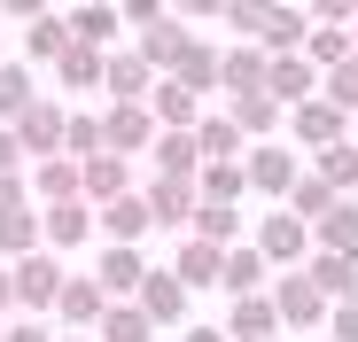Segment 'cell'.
<instances>
[{
  "mask_svg": "<svg viewBox=\"0 0 358 342\" xmlns=\"http://www.w3.org/2000/svg\"><path fill=\"white\" fill-rule=\"evenodd\" d=\"M257 257L273 265V272H304L312 265V225L296 218V210H273V218H257Z\"/></svg>",
  "mask_w": 358,
  "mask_h": 342,
  "instance_id": "1",
  "label": "cell"
},
{
  "mask_svg": "<svg viewBox=\"0 0 358 342\" xmlns=\"http://www.w3.org/2000/svg\"><path fill=\"white\" fill-rule=\"evenodd\" d=\"M101 140H109V156H148L156 148V117H148V101H109L101 109Z\"/></svg>",
  "mask_w": 358,
  "mask_h": 342,
  "instance_id": "2",
  "label": "cell"
},
{
  "mask_svg": "<svg viewBox=\"0 0 358 342\" xmlns=\"http://www.w3.org/2000/svg\"><path fill=\"white\" fill-rule=\"evenodd\" d=\"M8 272H16V304H24V311H55V304H63V280H71V272L55 265V249H31V257H16Z\"/></svg>",
  "mask_w": 358,
  "mask_h": 342,
  "instance_id": "3",
  "label": "cell"
},
{
  "mask_svg": "<svg viewBox=\"0 0 358 342\" xmlns=\"http://www.w3.org/2000/svg\"><path fill=\"white\" fill-rule=\"evenodd\" d=\"M242 171H250V195H273V202H288L296 195V148H280V140H257L250 156H242Z\"/></svg>",
  "mask_w": 358,
  "mask_h": 342,
  "instance_id": "4",
  "label": "cell"
},
{
  "mask_svg": "<svg viewBox=\"0 0 358 342\" xmlns=\"http://www.w3.org/2000/svg\"><path fill=\"white\" fill-rule=\"evenodd\" d=\"M63 133H71V109H63V101H47V94L16 117V140H24V156H31V163L63 156Z\"/></svg>",
  "mask_w": 358,
  "mask_h": 342,
  "instance_id": "5",
  "label": "cell"
},
{
  "mask_svg": "<svg viewBox=\"0 0 358 342\" xmlns=\"http://www.w3.org/2000/svg\"><path fill=\"white\" fill-rule=\"evenodd\" d=\"M265 94H273L280 109H304V101H320V63H312V54H273Z\"/></svg>",
  "mask_w": 358,
  "mask_h": 342,
  "instance_id": "6",
  "label": "cell"
},
{
  "mask_svg": "<svg viewBox=\"0 0 358 342\" xmlns=\"http://www.w3.org/2000/svg\"><path fill=\"white\" fill-rule=\"evenodd\" d=\"M94 280H101V296H109V304H141L148 257H141V249H117V241H109V249L94 257Z\"/></svg>",
  "mask_w": 358,
  "mask_h": 342,
  "instance_id": "7",
  "label": "cell"
},
{
  "mask_svg": "<svg viewBox=\"0 0 358 342\" xmlns=\"http://www.w3.org/2000/svg\"><path fill=\"white\" fill-rule=\"evenodd\" d=\"M273 311H280V327H320L327 296L312 288V272H273Z\"/></svg>",
  "mask_w": 358,
  "mask_h": 342,
  "instance_id": "8",
  "label": "cell"
},
{
  "mask_svg": "<svg viewBox=\"0 0 358 342\" xmlns=\"http://www.w3.org/2000/svg\"><path fill=\"white\" fill-rule=\"evenodd\" d=\"M55 319H63L71 334H94V327L109 319V296H101V280H94V272H71V280H63V304H55Z\"/></svg>",
  "mask_w": 358,
  "mask_h": 342,
  "instance_id": "9",
  "label": "cell"
},
{
  "mask_svg": "<svg viewBox=\"0 0 358 342\" xmlns=\"http://www.w3.org/2000/svg\"><path fill=\"white\" fill-rule=\"evenodd\" d=\"M148 117H156V133H195L210 109H203V94H187L179 78H156V94H148Z\"/></svg>",
  "mask_w": 358,
  "mask_h": 342,
  "instance_id": "10",
  "label": "cell"
},
{
  "mask_svg": "<svg viewBox=\"0 0 358 342\" xmlns=\"http://www.w3.org/2000/svg\"><path fill=\"white\" fill-rule=\"evenodd\" d=\"M94 225H101V234H109L117 249H141V234L156 225V210H148V195L133 187V195H117V202H101V210H94Z\"/></svg>",
  "mask_w": 358,
  "mask_h": 342,
  "instance_id": "11",
  "label": "cell"
},
{
  "mask_svg": "<svg viewBox=\"0 0 358 342\" xmlns=\"http://www.w3.org/2000/svg\"><path fill=\"white\" fill-rule=\"evenodd\" d=\"M288 133H296V148H335V140H350V117L335 101H304V109H288Z\"/></svg>",
  "mask_w": 358,
  "mask_h": 342,
  "instance_id": "12",
  "label": "cell"
},
{
  "mask_svg": "<svg viewBox=\"0 0 358 342\" xmlns=\"http://www.w3.org/2000/svg\"><path fill=\"white\" fill-rule=\"evenodd\" d=\"M133 47H141V63H148L156 78H171V70H179V54L195 47V31L179 24V16H164V24H148V31H133Z\"/></svg>",
  "mask_w": 358,
  "mask_h": 342,
  "instance_id": "13",
  "label": "cell"
},
{
  "mask_svg": "<svg viewBox=\"0 0 358 342\" xmlns=\"http://www.w3.org/2000/svg\"><path fill=\"white\" fill-rule=\"evenodd\" d=\"M265 70H273V54L250 39V47H226L218 54V94H234V101H242V94H265Z\"/></svg>",
  "mask_w": 358,
  "mask_h": 342,
  "instance_id": "14",
  "label": "cell"
},
{
  "mask_svg": "<svg viewBox=\"0 0 358 342\" xmlns=\"http://www.w3.org/2000/svg\"><path fill=\"white\" fill-rule=\"evenodd\" d=\"M31 195H39V210H47V202H78V195H86V163H78V156L31 163Z\"/></svg>",
  "mask_w": 358,
  "mask_h": 342,
  "instance_id": "15",
  "label": "cell"
},
{
  "mask_svg": "<svg viewBox=\"0 0 358 342\" xmlns=\"http://www.w3.org/2000/svg\"><path fill=\"white\" fill-rule=\"evenodd\" d=\"M39 234H47V249H78L86 234H94V202L78 195V202H47L39 210Z\"/></svg>",
  "mask_w": 358,
  "mask_h": 342,
  "instance_id": "16",
  "label": "cell"
},
{
  "mask_svg": "<svg viewBox=\"0 0 358 342\" xmlns=\"http://www.w3.org/2000/svg\"><path fill=\"white\" fill-rule=\"evenodd\" d=\"M195 171H203L195 133H156V148H148V179H195Z\"/></svg>",
  "mask_w": 358,
  "mask_h": 342,
  "instance_id": "17",
  "label": "cell"
},
{
  "mask_svg": "<svg viewBox=\"0 0 358 342\" xmlns=\"http://www.w3.org/2000/svg\"><path fill=\"white\" fill-rule=\"evenodd\" d=\"M101 94H109V101H148V94H156V70L141 63V47H117V54H109Z\"/></svg>",
  "mask_w": 358,
  "mask_h": 342,
  "instance_id": "18",
  "label": "cell"
},
{
  "mask_svg": "<svg viewBox=\"0 0 358 342\" xmlns=\"http://www.w3.org/2000/svg\"><path fill=\"white\" fill-rule=\"evenodd\" d=\"M141 311H148L156 327H179V319H187V280H179L171 265L148 272V280H141Z\"/></svg>",
  "mask_w": 358,
  "mask_h": 342,
  "instance_id": "19",
  "label": "cell"
},
{
  "mask_svg": "<svg viewBox=\"0 0 358 342\" xmlns=\"http://www.w3.org/2000/svg\"><path fill=\"white\" fill-rule=\"evenodd\" d=\"M171 272L187 280V296H195V288H218V280H226V249L187 234V241H179V257H171Z\"/></svg>",
  "mask_w": 358,
  "mask_h": 342,
  "instance_id": "20",
  "label": "cell"
},
{
  "mask_svg": "<svg viewBox=\"0 0 358 342\" xmlns=\"http://www.w3.org/2000/svg\"><path fill=\"white\" fill-rule=\"evenodd\" d=\"M55 78H63V94H94V86L109 78V47L71 39V47H63V63H55Z\"/></svg>",
  "mask_w": 358,
  "mask_h": 342,
  "instance_id": "21",
  "label": "cell"
},
{
  "mask_svg": "<svg viewBox=\"0 0 358 342\" xmlns=\"http://www.w3.org/2000/svg\"><path fill=\"white\" fill-rule=\"evenodd\" d=\"M218 288H226V296H265V288H273V265L257 257V241H234V249H226V280H218Z\"/></svg>",
  "mask_w": 358,
  "mask_h": 342,
  "instance_id": "22",
  "label": "cell"
},
{
  "mask_svg": "<svg viewBox=\"0 0 358 342\" xmlns=\"http://www.w3.org/2000/svg\"><path fill=\"white\" fill-rule=\"evenodd\" d=\"M195 148H203V163H242V156H250V140H242V125H234L226 109H210V117L195 125Z\"/></svg>",
  "mask_w": 358,
  "mask_h": 342,
  "instance_id": "23",
  "label": "cell"
},
{
  "mask_svg": "<svg viewBox=\"0 0 358 342\" xmlns=\"http://www.w3.org/2000/svg\"><path fill=\"white\" fill-rule=\"evenodd\" d=\"M141 195H148L156 225H195V202H203V195H195V179H148Z\"/></svg>",
  "mask_w": 358,
  "mask_h": 342,
  "instance_id": "24",
  "label": "cell"
},
{
  "mask_svg": "<svg viewBox=\"0 0 358 342\" xmlns=\"http://www.w3.org/2000/svg\"><path fill=\"white\" fill-rule=\"evenodd\" d=\"M312 249H327V257H350V265H358V202H350V195L312 225Z\"/></svg>",
  "mask_w": 358,
  "mask_h": 342,
  "instance_id": "25",
  "label": "cell"
},
{
  "mask_svg": "<svg viewBox=\"0 0 358 342\" xmlns=\"http://www.w3.org/2000/svg\"><path fill=\"white\" fill-rule=\"evenodd\" d=\"M226 117L242 125V140H273V133L288 125V109H280L273 94H242V101H226Z\"/></svg>",
  "mask_w": 358,
  "mask_h": 342,
  "instance_id": "26",
  "label": "cell"
},
{
  "mask_svg": "<svg viewBox=\"0 0 358 342\" xmlns=\"http://www.w3.org/2000/svg\"><path fill=\"white\" fill-rule=\"evenodd\" d=\"M273 327H280L273 288H265V296H234V319H226V334H234V342H273Z\"/></svg>",
  "mask_w": 358,
  "mask_h": 342,
  "instance_id": "27",
  "label": "cell"
},
{
  "mask_svg": "<svg viewBox=\"0 0 358 342\" xmlns=\"http://www.w3.org/2000/svg\"><path fill=\"white\" fill-rule=\"evenodd\" d=\"M117 195H133V163L125 156H86V202H117Z\"/></svg>",
  "mask_w": 358,
  "mask_h": 342,
  "instance_id": "28",
  "label": "cell"
},
{
  "mask_svg": "<svg viewBox=\"0 0 358 342\" xmlns=\"http://www.w3.org/2000/svg\"><path fill=\"white\" fill-rule=\"evenodd\" d=\"M304 39H312V16H304V8H273L265 31H257L265 54H304Z\"/></svg>",
  "mask_w": 358,
  "mask_h": 342,
  "instance_id": "29",
  "label": "cell"
},
{
  "mask_svg": "<svg viewBox=\"0 0 358 342\" xmlns=\"http://www.w3.org/2000/svg\"><path fill=\"white\" fill-rule=\"evenodd\" d=\"M304 272H312V288H320L327 304H350V296H358V265H350V257L312 249V265H304Z\"/></svg>",
  "mask_w": 358,
  "mask_h": 342,
  "instance_id": "30",
  "label": "cell"
},
{
  "mask_svg": "<svg viewBox=\"0 0 358 342\" xmlns=\"http://www.w3.org/2000/svg\"><path fill=\"white\" fill-rule=\"evenodd\" d=\"M63 47H71V16H31L24 24V54H31V63H63Z\"/></svg>",
  "mask_w": 358,
  "mask_h": 342,
  "instance_id": "31",
  "label": "cell"
},
{
  "mask_svg": "<svg viewBox=\"0 0 358 342\" xmlns=\"http://www.w3.org/2000/svg\"><path fill=\"white\" fill-rule=\"evenodd\" d=\"M350 47H358V24H312V39H304V54L320 63V78L335 63H350Z\"/></svg>",
  "mask_w": 358,
  "mask_h": 342,
  "instance_id": "32",
  "label": "cell"
},
{
  "mask_svg": "<svg viewBox=\"0 0 358 342\" xmlns=\"http://www.w3.org/2000/svg\"><path fill=\"white\" fill-rule=\"evenodd\" d=\"M187 234L234 249V241H242V210H234V202H195V225H187Z\"/></svg>",
  "mask_w": 358,
  "mask_h": 342,
  "instance_id": "33",
  "label": "cell"
},
{
  "mask_svg": "<svg viewBox=\"0 0 358 342\" xmlns=\"http://www.w3.org/2000/svg\"><path fill=\"white\" fill-rule=\"evenodd\" d=\"M218 54H226V47H210V39H195L187 54H179V70H171V78L187 86V94H218Z\"/></svg>",
  "mask_w": 358,
  "mask_h": 342,
  "instance_id": "34",
  "label": "cell"
},
{
  "mask_svg": "<svg viewBox=\"0 0 358 342\" xmlns=\"http://www.w3.org/2000/svg\"><path fill=\"white\" fill-rule=\"evenodd\" d=\"M312 171L335 187V195H358V140H335V148H320L312 156Z\"/></svg>",
  "mask_w": 358,
  "mask_h": 342,
  "instance_id": "35",
  "label": "cell"
},
{
  "mask_svg": "<svg viewBox=\"0 0 358 342\" xmlns=\"http://www.w3.org/2000/svg\"><path fill=\"white\" fill-rule=\"evenodd\" d=\"M195 195H203V202H242V195H250V171H242V163H203V171H195Z\"/></svg>",
  "mask_w": 358,
  "mask_h": 342,
  "instance_id": "36",
  "label": "cell"
},
{
  "mask_svg": "<svg viewBox=\"0 0 358 342\" xmlns=\"http://www.w3.org/2000/svg\"><path fill=\"white\" fill-rule=\"evenodd\" d=\"M31 249H47V234H39V210H8L0 218V257H31Z\"/></svg>",
  "mask_w": 358,
  "mask_h": 342,
  "instance_id": "37",
  "label": "cell"
},
{
  "mask_svg": "<svg viewBox=\"0 0 358 342\" xmlns=\"http://www.w3.org/2000/svg\"><path fill=\"white\" fill-rule=\"evenodd\" d=\"M117 24H125V16H117V0H86V8L71 16V39H86V47H109V39H117Z\"/></svg>",
  "mask_w": 358,
  "mask_h": 342,
  "instance_id": "38",
  "label": "cell"
},
{
  "mask_svg": "<svg viewBox=\"0 0 358 342\" xmlns=\"http://www.w3.org/2000/svg\"><path fill=\"white\" fill-rule=\"evenodd\" d=\"M148 334H156V319L141 304H109V319L94 327V342H148Z\"/></svg>",
  "mask_w": 358,
  "mask_h": 342,
  "instance_id": "39",
  "label": "cell"
},
{
  "mask_svg": "<svg viewBox=\"0 0 358 342\" xmlns=\"http://www.w3.org/2000/svg\"><path fill=\"white\" fill-rule=\"evenodd\" d=\"M335 202H343V195H335V187L320 179V171H304V179H296V195H288V210L304 218V225H320V218H327Z\"/></svg>",
  "mask_w": 358,
  "mask_h": 342,
  "instance_id": "40",
  "label": "cell"
},
{
  "mask_svg": "<svg viewBox=\"0 0 358 342\" xmlns=\"http://www.w3.org/2000/svg\"><path fill=\"white\" fill-rule=\"evenodd\" d=\"M31 101H39V94H31V70H24V63H0V125H16Z\"/></svg>",
  "mask_w": 358,
  "mask_h": 342,
  "instance_id": "41",
  "label": "cell"
},
{
  "mask_svg": "<svg viewBox=\"0 0 358 342\" xmlns=\"http://www.w3.org/2000/svg\"><path fill=\"white\" fill-rule=\"evenodd\" d=\"M63 156H109V140H101V117H94V109H71V133H63Z\"/></svg>",
  "mask_w": 358,
  "mask_h": 342,
  "instance_id": "42",
  "label": "cell"
},
{
  "mask_svg": "<svg viewBox=\"0 0 358 342\" xmlns=\"http://www.w3.org/2000/svg\"><path fill=\"white\" fill-rule=\"evenodd\" d=\"M320 101H335L343 117H350V109H358V54H350V63H335V70L320 78Z\"/></svg>",
  "mask_w": 358,
  "mask_h": 342,
  "instance_id": "43",
  "label": "cell"
},
{
  "mask_svg": "<svg viewBox=\"0 0 358 342\" xmlns=\"http://www.w3.org/2000/svg\"><path fill=\"white\" fill-rule=\"evenodd\" d=\"M273 8H280V0H226V24H234V31H250V39H257Z\"/></svg>",
  "mask_w": 358,
  "mask_h": 342,
  "instance_id": "44",
  "label": "cell"
},
{
  "mask_svg": "<svg viewBox=\"0 0 358 342\" xmlns=\"http://www.w3.org/2000/svg\"><path fill=\"white\" fill-rule=\"evenodd\" d=\"M117 16H125L133 31H148V24H164V16H171V0H117Z\"/></svg>",
  "mask_w": 358,
  "mask_h": 342,
  "instance_id": "45",
  "label": "cell"
},
{
  "mask_svg": "<svg viewBox=\"0 0 358 342\" xmlns=\"http://www.w3.org/2000/svg\"><path fill=\"white\" fill-rule=\"evenodd\" d=\"M171 16L179 24H210V16H226V0H171Z\"/></svg>",
  "mask_w": 358,
  "mask_h": 342,
  "instance_id": "46",
  "label": "cell"
},
{
  "mask_svg": "<svg viewBox=\"0 0 358 342\" xmlns=\"http://www.w3.org/2000/svg\"><path fill=\"white\" fill-rule=\"evenodd\" d=\"M8 210H31V195H24V171H0V218Z\"/></svg>",
  "mask_w": 358,
  "mask_h": 342,
  "instance_id": "47",
  "label": "cell"
},
{
  "mask_svg": "<svg viewBox=\"0 0 358 342\" xmlns=\"http://www.w3.org/2000/svg\"><path fill=\"white\" fill-rule=\"evenodd\" d=\"M312 24H358V0H312Z\"/></svg>",
  "mask_w": 358,
  "mask_h": 342,
  "instance_id": "48",
  "label": "cell"
},
{
  "mask_svg": "<svg viewBox=\"0 0 358 342\" xmlns=\"http://www.w3.org/2000/svg\"><path fill=\"white\" fill-rule=\"evenodd\" d=\"M0 171H24V140H16V125H0Z\"/></svg>",
  "mask_w": 358,
  "mask_h": 342,
  "instance_id": "49",
  "label": "cell"
},
{
  "mask_svg": "<svg viewBox=\"0 0 358 342\" xmlns=\"http://www.w3.org/2000/svg\"><path fill=\"white\" fill-rule=\"evenodd\" d=\"M335 342H358V296H350V304H335Z\"/></svg>",
  "mask_w": 358,
  "mask_h": 342,
  "instance_id": "50",
  "label": "cell"
},
{
  "mask_svg": "<svg viewBox=\"0 0 358 342\" xmlns=\"http://www.w3.org/2000/svg\"><path fill=\"white\" fill-rule=\"evenodd\" d=\"M8 342H55V334H47L39 319H8Z\"/></svg>",
  "mask_w": 358,
  "mask_h": 342,
  "instance_id": "51",
  "label": "cell"
},
{
  "mask_svg": "<svg viewBox=\"0 0 358 342\" xmlns=\"http://www.w3.org/2000/svg\"><path fill=\"white\" fill-rule=\"evenodd\" d=\"M0 8H8L16 24H31V16H47V0H0Z\"/></svg>",
  "mask_w": 358,
  "mask_h": 342,
  "instance_id": "52",
  "label": "cell"
},
{
  "mask_svg": "<svg viewBox=\"0 0 358 342\" xmlns=\"http://www.w3.org/2000/svg\"><path fill=\"white\" fill-rule=\"evenodd\" d=\"M8 311H16V272L0 265V319H8Z\"/></svg>",
  "mask_w": 358,
  "mask_h": 342,
  "instance_id": "53",
  "label": "cell"
},
{
  "mask_svg": "<svg viewBox=\"0 0 358 342\" xmlns=\"http://www.w3.org/2000/svg\"><path fill=\"white\" fill-rule=\"evenodd\" d=\"M179 342H234V334H226V327H187Z\"/></svg>",
  "mask_w": 358,
  "mask_h": 342,
  "instance_id": "54",
  "label": "cell"
},
{
  "mask_svg": "<svg viewBox=\"0 0 358 342\" xmlns=\"http://www.w3.org/2000/svg\"><path fill=\"white\" fill-rule=\"evenodd\" d=\"M55 342H94V334H55Z\"/></svg>",
  "mask_w": 358,
  "mask_h": 342,
  "instance_id": "55",
  "label": "cell"
},
{
  "mask_svg": "<svg viewBox=\"0 0 358 342\" xmlns=\"http://www.w3.org/2000/svg\"><path fill=\"white\" fill-rule=\"evenodd\" d=\"M0 342H8V319H0Z\"/></svg>",
  "mask_w": 358,
  "mask_h": 342,
  "instance_id": "56",
  "label": "cell"
},
{
  "mask_svg": "<svg viewBox=\"0 0 358 342\" xmlns=\"http://www.w3.org/2000/svg\"><path fill=\"white\" fill-rule=\"evenodd\" d=\"M350 140H358V133H350Z\"/></svg>",
  "mask_w": 358,
  "mask_h": 342,
  "instance_id": "57",
  "label": "cell"
},
{
  "mask_svg": "<svg viewBox=\"0 0 358 342\" xmlns=\"http://www.w3.org/2000/svg\"><path fill=\"white\" fill-rule=\"evenodd\" d=\"M350 54H358V47H350Z\"/></svg>",
  "mask_w": 358,
  "mask_h": 342,
  "instance_id": "58",
  "label": "cell"
}]
</instances>
